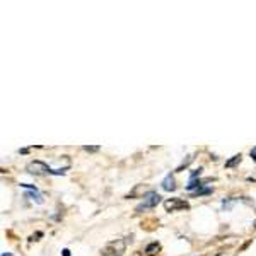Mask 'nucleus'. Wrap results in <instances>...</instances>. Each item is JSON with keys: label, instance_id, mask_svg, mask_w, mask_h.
I'll return each mask as SVG.
<instances>
[{"label": "nucleus", "instance_id": "3", "mask_svg": "<svg viewBox=\"0 0 256 256\" xmlns=\"http://www.w3.org/2000/svg\"><path fill=\"white\" fill-rule=\"evenodd\" d=\"M26 171L30 172V174H34V176H43V174H46V172L52 171V169H50L44 162H41V160H31V162L26 166Z\"/></svg>", "mask_w": 256, "mask_h": 256}, {"label": "nucleus", "instance_id": "4", "mask_svg": "<svg viewBox=\"0 0 256 256\" xmlns=\"http://www.w3.org/2000/svg\"><path fill=\"white\" fill-rule=\"evenodd\" d=\"M164 208L168 212H176V210H183V208H190V205L181 198H169V200L164 202Z\"/></svg>", "mask_w": 256, "mask_h": 256}, {"label": "nucleus", "instance_id": "2", "mask_svg": "<svg viewBox=\"0 0 256 256\" xmlns=\"http://www.w3.org/2000/svg\"><path fill=\"white\" fill-rule=\"evenodd\" d=\"M144 198V202L142 204L138 205L137 208V212H144V210H148V208H154V207H158V205L160 204V196L159 193H156V192H150L148 195H146V196H142Z\"/></svg>", "mask_w": 256, "mask_h": 256}, {"label": "nucleus", "instance_id": "11", "mask_svg": "<svg viewBox=\"0 0 256 256\" xmlns=\"http://www.w3.org/2000/svg\"><path fill=\"white\" fill-rule=\"evenodd\" d=\"M192 160H193V156H190V158H188L186 160H184V162H183V164H181V166H180V168H178V169H176V171H181V169H183V168H186V166H188V164H190V162H192Z\"/></svg>", "mask_w": 256, "mask_h": 256}, {"label": "nucleus", "instance_id": "10", "mask_svg": "<svg viewBox=\"0 0 256 256\" xmlns=\"http://www.w3.org/2000/svg\"><path fill=\"white\" fill-rule=\"evenodd\" d=\"M212 193V188H200L196 192H193V196H202V195H210Z\"/></svg>", "mask_w": 256, "mask_h": 256}, {"label": "nucleus", "instance_id": "5", "mask_svg": "<svg viewBox=\"0 0 256 256\" xmlns=\"http://www.w3.org/2000/svg\"><path fill=\"white\" fill-rule=\"evenodd\" d=\"M148 193H150V190H148L147 186H146V184H138V186H135L134 190H132V192H130V195H128L126 198H134V196H138V195H144V196H146V195H148Z\"/></svg>", "mask_w": 256, "mask_h": 256}, {"label": "nucleus", "instance_id": "8", "mask_svg": "<svg viewBox=\"0 0 256 256\" xmlns=\"http://www.w3.org/2000/svg\"><path fill=\"white\" fill-rule=\"evenodd\" d=\"M159 250H160V244H159V242H152V244H148V246L146 248V253H148V254H156Z\"/></svg>", "mask_w": 256, "mask_h": 256}, {"label": "nucleus", "instance_id": "1", "mask_svg": "<svg viewBox=\"0 0 256 256\" xmlns=\"http://www.w3.org/2000/svg\"><path fill=\"white\" fill-rule=\"evenodd\" d=\"M126 250V242L123 239H116V241L108 242L104 248L101 250L102 256H123Z\"/></svg>", "mask_w": 256, "mask_h": 256}, {"label": "nucleus", "instance_id": "16", "mask_svg": "<svg viewBox=\"0 0 256 256\" xmlns=\"http://www.w3.org/2000/svg\"><path fill=\"white\" fill-rule=\"evenodd\" d=\"M254 226H256V222H254Z\"/></svg>", "mask_w": 256, "mask_h": 256}, {"label": "nucleus", "instance_id": "6", "mask_svg": "<svg viewBox=\"0 0 256 256\" xmlns=\"http://www.w3.org/2000/svg\"><path fill=\"white\" fill-rule=\"evenodd\" d=\"M162 188L166 190V192H174V190H176V181H174V178H172L171 174H168L162 180Z\"/></svg>", "mask_w": 256, "mask_h": 256}, {"label": "nucleus", "instance_id": "13", "mask_svg": "<svg viewBox=\"0 0 256 256\" xmlns=\"http://www.w3.org/2000/svg\"><path fill=\"white\" fill-rule=\"evenodd\" d=\"M250 154H251V159H253V160H256V147H253V148H251V152H250Z\"/></svg>", "mask_w": 256, "mask_h": 256}, {"label": "nucleus", "instance_id": "14", "mask_svg": "<svg viewBox=\"0 0 256 256\" xmlns=\"http://www.w3.org/2000/svg\"><path fill=\"white\" fill-rule=\"evenodd\" d=\"M64 256H70V251L68 250H64Z\"/></svg>", "mask_w": 256, "mask_h": 256}, {"label": "nucleus", "instance_id": "15", "mask_svg": "<svg viewBox=\"0 0 256 256\" xmlns=\"http://www.w3.org/2000/svg\"><path fill=\"white\" fill-rule=\"evenodd\" d=\"M2 256H12L10 253H2Z\"/></svg>", "mask_w": 256, "mask_h": 256}, {"label": "nucleus", "instance_id": "9", "mask_svg": "<svg viewBox=\"0 0 256 256\" xmlns=\"http://www.w3.org/2000/svg\"><path fill=\"white\" fill-rule=\"evenodd\" d=\"M241 158H242L241 154L234 156L232 159H230V160H227V162H226V168H234V166H238V164L241 162Z\"/></svg>", "mask_w": 256, "mask_h": 256}, {"label": "nucleus", "instance_id": "7", "mask_svg": "<svg viewBox=\"0 0 256 256\" xmlns=\"http://www.w3.org/2000/svg\"><path fill=\"white\" fill-rule=\"evenodd\" d=\"M28 196H31V200H34L36 204H43V196L40 195L38 190H31L30 195H28Z\"/></svg>", "mask_w": 256, "mask_h": 256}, {"label": "nucleus", "instance_id": "12", "mask_svg": "<svg viewBox=\"0 0 256 256\" xmlns=\"http://www.w3.org/2000/svg\"><path fill=\"white\" fill-rule=\"evenodd\" d=\"M84 150H88V152H98V150H99V147H98V146H86V147H84Z\"/></svg>", "mask_w": 256, "mask_h": 256}]
</instances>
